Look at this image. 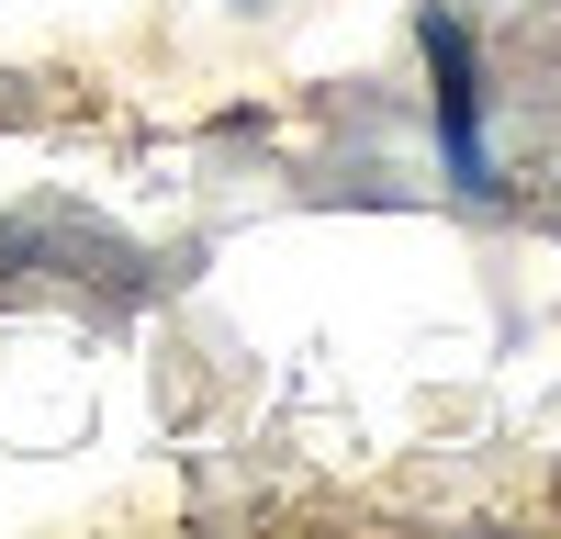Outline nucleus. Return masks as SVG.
I'll return each mask as SVG.
<instances>
[{
    "label": "nucleus",
    "instance_id": "nucleus-1",
    "mask_svg": "<svg viewBox=\"0 0 561 539\" xmlns=\"http://www.w3.org/2000/svg\"><path fill=\"white\" fill-rule=\"evenodd\" d=\"M415 45H427V135H438L449 203L505 214V158H494V124H483V57H472L460 0H415Z\"/></svg>",
    "mask_w": 561,
    "mask_h": 539
}]
</instances>
